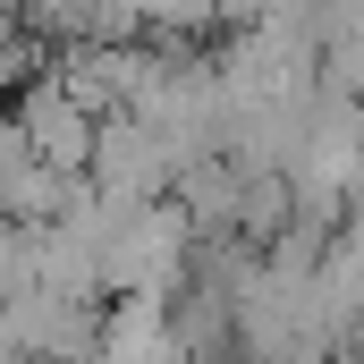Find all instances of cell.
<instances>
[{
    "instance_id": "obj_1",
    "label": "cell",
    "mask_w": 364,
    "mask_h": 364,
    "mask_svg": "<svg viewBox=\"0 0 364 364\" xmlns=\"http://www.w3.org/2000/svg\"><path fill=\"white\" fill-rule=\"evenodd\" d=\"M110 203H161L170 186L186 178L178 153L136 119V110H119V119H102V136H93V170H85Z\"/></svg>"
},
{
    "instance_id": "obj_2",
    "label": "cell",
    "mask_w": 364,
    "mask_h": 364,
    "mask_svg": "<svg viewBox=\"0 0 364 364\" xmlns=\"http://www.w3.org/2000/svg\"><path fill=\"white\" fill-rule=\"evenodd\" d=\"M17 127H26V144H34L43 170H60V178H85V170H93V136H102V119H93L60 77H43V85L17 93Z\"/></svg>"
}]
</instances>
